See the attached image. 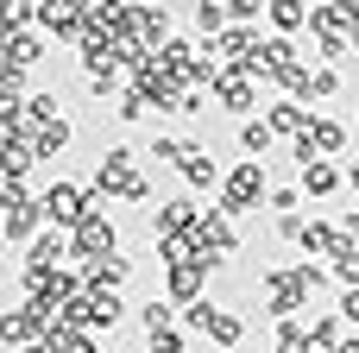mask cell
Returning a JSON list of instances; mask_svg holds the SVG:
<instances>
[{
    "label": "cell",
    "instance_id": "6da1fadb",
    "mask_svg": "<svg viewBox=\"0 0 359 353\" xmlns=\"http://www.w3.org/2000/svg\"><path fill=\"white\" fill-rule=\"evenodd\" d=\"M38 227H44L38 196H32L25 183H6V196H0V234H6L13 246H32V240H38Z\"/></svg>",
    "mask_w": 359,
    "mask_h": 353
},
{
    "label": "cell",
    "instance_id": "7a4b0ae2",
    "mask_svg": "<svg viewBox=\"0 0 359 353\" xmlns=\"http://www.w3.org/2000/svg\"><path fill=\"white\" fill-rule=\"evenodd\" d=\"M95 189H101V196H133V202H145V177H133V152H126V145H114V152L95 164Z\"/></svg>",
    "mask_w": 359,
    "mask_h": 353
},
{
    "label": "cell",
    "instance_id": "3957f363",
    "mask_svg": "<svg viewBox=\"0 0 359 353\" xmlns=\"http://www.w3.org/2000/svg\"><path fill=\"white\" fill-rule=\"evenodd\" d=\"M38 208H44V221L63 234V227H76L95 202H88V189H82V183H50V189H38Z\"/></svg>",
    "mask_w": 359,
    "mask_h": 353
},
{
    "label": "cell",
    "instance_id": "277c9868",
    "mask_svg": "<svg viewBox=\"0 0 359 353\" xmlns=\"http://www.w3.org/2000/svg\"><path fill=\"white\" fill-rule=\"evenodd\" d=\"M259 196H265V171H259V158L233 164V171H227V183H221V208H227V215H240V208H252Z\"/></svg>",
    "mask_w": 359,
    "mask_h": 353
},
{
    "label": "cell",
    "instance_id": "5b68a950",
    "mask_svg": "<svg viewBox=\"0 0 359 353\" xmlns=\"http://www.w3.org/2000/svg\"><path fill=\"white\" fill-rule=\"evenodd\" d=\"M69 253H76V259H107V253H114V221H107L101 208H88V215L69 227Z\"/></svg>",
    "mask_w": 359,
    "mask_h": 353
},
{
    "label": "cell",
    "instance_id": "8992f818",
    "mask_svg": "<svg viewBox=\"0 0 359 353\" xmlns=\"http://www.w3.org/2000/svg\"><path fill=\"white\" fill-rule=\"evenodd\" d=\"M32 341H44V322H38V309L25 303V309H6L0 316V347H32Z\"/></svg>",
    "mask_w": 359,
    "mask_h": 353
},
{
    "label": "cell",
    "instance_id": "52a82bcc",
    "mask_svg": "<svg viewBox=\"0 0 359 353\" xmlns=\"http://www.w3.org/2000/svg\"><path fill=\"white\" fill-rule=\"evenodd\" d=\"M215 101H221L227 114H246V107L259 101V88H252L246 69H221V76H215Z\"/></svg>",
    "mask_w": 359,
    "mask_h": 353
},
{
    "label": "cell",
    "instance_id": "ba28073f",
    "mask_svg": "<svg viewBox=\"0 0 359 353\" xmlns=\"http://www.w3.org/2000/svg\"><path fill=\"white\" fill-rule=\"evenodd\" d=\"M63 259H69V234H38L32 246H25V272H63Z\"/></svg>",
    "mask_w": 359,
    "mask_h": 353
},
{
    "label": "cell",
    "instance_id": "9c48e42d",
    "mask_svg": "<svg viewBox=\"0 0 359 353\" xmlns=\"http://www.w3.org/2000/svg\"><path fill=\"white\" fill-rule=\"evenodd\" d=\"M38 57H44V32H38V25H32V32H13V38H6V57H0V63H6V69H19V76H25V69H32V63H38Z\"/></svg>",
    "mask_w": 359,
    "mask_h": 353
},
{
    "label": "cell",
    "instance_id": "30bf717a",
    "mask_svg": "<svg viewBox=\"0 0 359 353\" xmlns=\"http://www.w3.org/2000/svg\"><path fill=\"white\" fill-rule=\"evenodd\" d=\"M196 221H202V215H196V202H189V196H177V202L151 208V227H158V234H189Z\"/></svg>",
    "mask_w": 359,
    "mask_h": 353
},
{
    "label": "cell",
    "instance_id": "8fae6325",
    "mask_svg": "<svg viewBox=\"0 0 359 353\" xmlns=\"http://www.w3.org/2000/svg\"><path fill=\"white\" fill-rule=\"evenodd\" d=\"M32 164H38V152H32V145H19V139H13V145H0V183H25V177H32Z\"/></svg>",
    "mask_w": 359,
    "mask_h": 353
},
{
    "label": "cell",
    "instance_id": "7c38bea8",
    "mask_svg": "<svg viewBox=\"0 0 359 353\" xmlns=\"http://www.w3.org/2000/svg\"><path fill=\"white\" fill-rule=\"evenodd\" d=\"M44 347H50V353H95V335H88V328H63V322H50V328H44Z\"/></svg>",
    "mask_w": 359,
    "mask_h": 353
},
{
    "label": "cell",
    "instance_id": "4fadbf2b",
    "mask_svg": "<svg viewBox=\"0 0 359 353\" xmlns=\"http://www.w3.org/2000/svg\"><path fill=\"white\" fill-rule=\"evenodd\" d=\"M328 259H334V278H341L347 291H359V240H353V234H341Z\"/></svg>",
    "mask_w": 359,
    "mask_h": 353
},
{
    "label": "cell",
    "instance_id": "5bb4252c",
    "mask_svg": "<svg viewBox=\"0 0 359 353\" xmlns=\"http://www.w3.org/2000/svg\"><path fill=\"white\" fill-rule=\"evenodd\" d=\"M265 120H271V133H297V139L309 133V107H303V101H278Z\"/></svg>",
    "mask_w": 359,
    "mask_h": 353
},
{
    "label": "cell",
    "instance_id": "9a60e30c",
    "mask_svg": "<svg viewBox=\"0 0 359 353\" xmlns=\"http://www.w3.org/2000/svg\"><path fill=\"white\" fill-rule=\"evenodd\" d=\"M303 189H309V196H334V189H341V171H334L328 158H309V164H303Z\"/></svg>",
    "mask_w": 359,
    "mask_h": 353
},
{
    "label": "cell",
    "instance_id": "2e32d148",
    "mask_svg": "<svg viewBox=\"0 0 359 353\" xmlns=\"http://www.w3.org/2000/svg\"><path fill=\"white\" fill-rule=\"evenodd\" d=\"M202 272H208V265H170V297H177L183 309L202 303V297H196V291H202Z\"/></svg>",
    "mask_w": 359,
    "mask_h": 353
},
{
    "label": "cell",
    "instance_id": "e0dca14e",
    "mask_svg": "<svg viewBox=\"0 0 359 353\" xmlns=\"http://www.w3.org/2000/svg\"><path fill=\"white\" fill-rule=\"evenodd\" d=\"M215 177H221V171H215V158L189 145V152H183V183H189V189H208Z\"/></svg>",
    "mask_w": 359,
    "mask_h": 353
},
{
    "label": "cell",
    "instance_id": "ac0fdd59",
    "mask_svg": "<svg viewBox=\"0 0 359 353\" xmlns=\"http://www.w3.org/2000/svg\"><path fill=\"white\" fill-rule=\"evenodd\" d=\"M265 13H271V25H278V32H297V25H309V0H271Z\"/></svg>",
    "mask_w": 359,
    "mask_h": 353
},
{
    "label": "cell",
    "instance_id": "d6986e66",
    "mask_svg": "<svg viewBox=\"0 0 359 353\" xmlns=\"http://www.w3.org/2000/svg\"><path fill=\"white\" fill-rule=\"evenodd\" d=\"M208 335H215V341H221V347H233V341H240V335H246V322H240V316H233V309H221V303H215V316H208Z\"/></svg>",
    "mask_w": 359,
    "mask_h": 353
},
{
    "label": "cell",
    "instance_id": "ffe728a7",
    "mask_svg": "<svg viewBox=\"0 0 359 353\" xmlns=\"http://www.w3.org/2000/svg\"><path fill=\"white\" fill-rule=\"evenodd\" d=\"M0 25H6V32H32V25H38V6H32V0H0Z\"/></svg>",
    "mask_w": 359,
    "mask_h": 353
},
{
    "label": "cell",
    "instance_id": "44dd1931",
    "mask_svg": "<svg viewBox=\"0 0 359 353\" xmlns=\"http://www.w3.org/2000/svg\"><path fill=\"white\" fill-rule=\"evenodd\" d=\"M271 139H278V133H271V120H246V126H240V145H246L252 158H259V152H271Z\"/></svg>",
    "mask_w": 359,
    "mask_h": 353
},
{
    "label": "cell",
    "instance_id": "7402d4cb",
    "mask_svg": "<svg viewBox=\"0 0 359 353\" xmlns=\"http://www.w3.org/2000/svg\"><path fill=\"white\" fill-rule=\"evenodd\" d=\"M271 353H309V328H297V322H278V341Z\"/></svg>",
    "mask_w": 359,
    "mask_h": 353
},
{
    "label": "cell",
    "instance_id": "603a6c76",
    "mask_svg": "<svg viewBox=\"0 0 359 353\" xmlns=\"http://www.w3.org/2000/svg\"><path fill=\"white\" fill-rule=\"evenodd\" d=\"M334 88H341V76H334V69H309V82H303V95H309V101H328Z\"/></svg>",
    "mask_w": 359,
    "mask_h": 353
},
{
    "label": "cell",
    "instance_id": "cb8c5ba5",
    "mask_svg": "<svg viewBox=\"0 0 359 353\" xmlns=\"http://www.w3.org/2000/svg\"><path fill=\"white\" fill-rule=\"evenodd\" d=\"M139 322H145V335H164V328H177L170 303H145V309H139Z\"/></svg>",
    "mask_w": 359,
    "mask_h": 353
},
{
    "label": "cell",
    "instance_id": "d4e9b609",
    "mask_svg": "<svg viewBox=\"0 0 359 353\" xmlns=\"http://www.w3.org/2000/svg\"><path fill=\"white\" fill-rule=\"evenodd\" d=\"M196 25H202V32H221V25H227V0H202V6H196Z\"/></svg>",
    "mask_w": 359,
    "mask_h": 353
},
{
    "label": "cell",
    "instance_id": "484cf974",
    "mask_svg": "<svg viewBox=\"0 0 359 353\" xmlns=\"http://www.w3.org/2000/svg\"><path fill=\"white\" fill-rule=\"evenodd\" d=\"M145 353H183V335L164 328V335H145Z\"/></svg>",
    "mask_w": 359,
    "mask_h": 353
},
{
    "label": "cell",
    "instance_id": "4316f807",
    "mask_svg": "<svg viewBox=\"0 0 359 353\" xmlns=\"http://www.w3.org/2000/svg\"><path fill=\"white\" fill-rule=\"evenodd\" d=\"M183 152H189L183 139H158V145H151V158H158V164H183Z\"/></svg>",
    "mask_w": 359,
    "mask_h": 353
},
{
    "label": "cell",
    "instance_id": "83f0119b",
    "mask_svg": "<svg viewBox=\"0 0 359 353\" xmlns=\"http://www.w3.org/2000/svg\"><path fill=\"white\" fill-rule=\"evenodd\" d=\"M303 227H309L303 215H278V234H284V240H303Z\"/></svg>",
    "mask_w": 359,
    "mask_h": 353
},
{
    "label": "cell",
    "instance_id": "f1b7e54d",
    "mask_svg": "<svg viewBox=\"0 0 359 353\" xmlns=\"http://www.w3.org/2000/svg\"><path fill=\"white\" fill-rule=\"evenodd\" d=\"M341 316H347V322H359V291H347V297H341Z\"/></svg>",
    "mask_w": 359,
    "mask_h": 353
},
{
    "label": "cell",
    "instance_id": "f546056e",
    "mask_svg": "<svg viewBox=\"0 0 359 353\" xmlns=\"http://www.w3.org/2000/svg\"><path fill=\"white\" fill-rule=\"evenodd\" d=\"M95 6H107V13H120V6H133V0H95Z\"/></svg>",
    "mask_w": 359,
    "mask_h": 353
},
{
    "label": "cell",
    "instance_id": "4dcf8cb0",
    "mask_svg": "<svg viewBox=\"0 0 359 353\" xmlns=\"http://www.w3.org/2000/svg\"><path fill=\"white\" fill-rule=\"evenodd\" d=\"M341 353H359V341H341Z\"/></svg>",
    "mask_w": 359,
    "mask_h": 353
},
{
    "label": "cell",
    "instance_id": "1f68e13d",
    "mask_svg": "<svg viewBox=\"0 0 359 353\" xmlns=\"http://www.w3.org/2000/svg\"><path fill=\"white\" fill-rule=\"evenodd\" d=\"M347 177H353V189H359V158H353V171H347Z\"/></svg>",
    "mask_w": 359,
    "mask_h": 353
},
{
    "label": "cell",
    "instance_id": "d6a6232c",
    "mask_svg": "<svg viewBox=\"0 0 359 353\" xmlns=\"http://www.w3.org/2000/svg\"><path fill=\"white\" fill-rule=\"evenodd\" d=\"M0 196H6V183H0Z\"/></svg>",
    "mask_w": 359,
    "mask_h": 353
}]
</instances>
